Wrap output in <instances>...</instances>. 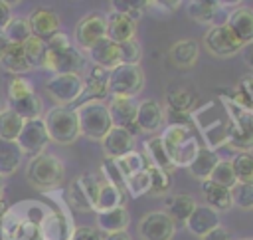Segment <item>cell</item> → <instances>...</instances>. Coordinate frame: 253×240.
Instances as JSON below:
<instances>
[{
  "instance_id": "7dc6e473",
  "label": "cell",
  "mask_w": 253,
  "mask_h": 240,
  "mask_svg": "<svg viewBox=\"0 0 253 240\" xmlns=\"http://www.w3.org/2000/svg\"><path fill=\"white\" fill-rule=\"evenodd\" d=\"M202 240H233L231 238V232L225 228V226H217V228H213L211 232H208L206 236H202Z\"/></svg>"
},
{
  "instance_id": "3957f363",
  "label": "cell",
  "mask_w": 253,
  "mask_h": 240,
  "mask_svg": "<svg viewBox=\"0 0 253 240\" xmlns=\"http://www.w3.org/2000/svg\"><path fill=\"white\" fill-rule=\"evenodd\" d=\"M75 115L79 121V133L95 141H101L113 127L105 101H85L75 109Z\"/></svg>"
},
{
  "instance_id": "5b68a950",
  "label": "cell",
  "mask_w": 253,
  "mask_h": 240,
  "mask_svg": "<svg viewBox=\"0 0 253 240\" xmlns=\"http://www.w3.org/2000/svg\"><path fill=\"white\" fill-rule=\"evenodd\" d=\"M144 87V71L140 65L119 63L109 71L107 89L111 97H126L132 99Z\"/></svg>"
},
{
  "instance_id": "9a60e30c",
  "label": "cell",
  "mask_w": 253,
  "mask_h": 240,
  "mask_svg": "<svg viewBox=\"0 0 253 240\" xmlns=\"http://www.w3.org/2000/svg\"><path fill=\"white\" fill-rule=\"evenodd\" d=\"M136 101L134 99H126V97H111L109 107V115H111V123L113 127H121L126 129L134 135V119H136Z\"/></svg>"
},
{
  "instance_id": "60d3db41",
  "label": "cell",
  "mask_w": 253,
  "mask_h": 240,
  "mask_svg": "<svg viewBox=\"0 0 253 240\" xmlns=\"http://www.w3.org/2000/svg\"><path fill=\"white\" fill-rule=\"evenodd\" d=\"M229 192H231V204L243 210H253V184L237 182L233 188H229Z\"/></svg>"
},
{
  "instance_id": "cb8c5ba5",
  "label": "cell",
  "mask_w": 253,
  "mask_h": 240,
  "mask_svg": "<svg viewBox=\"0 0 253 240\" xmlns=\"http://www.w3.org/2000/svg\"><path fill=\"white\" fill-rule=\"evenodd\" d=\"M221 2H211V0H192L186 4L188 16L196 22V24H211L215 26V16L221 10Z\"/></svg>"
},
{
  "instance_id": "4316f807",
  "label": "cell",
  "mask_w": 253,
  "mask_h": 240,
  "mask_svg": "<svg viewBox=\"0 0 253 240\" xmlns=\"http://www.w3.org/2000/svg\"><path fill=\"white\" fill-rule=\"evenodd\" d=\"M194 208H196V200L186 192L168 196V200H166V214L174 222H184L186 224V220H188V216L192 214Z\"/></svg>"
},
{
  "instance_id": "7c38bea8",
  "label": "cell",
  "mask_w": 253,
  "mask_h": 240,
  "mask_svg": "<svg viewBox=\"0 0 253 240\" xmlns=\"http://www.w3.org/2000/svg\"><path fill=\"white\" fill-rule=\"evenodd\" d=\"M28 24H30L32 36L42 42H47L51 36L59 32V16L49 8L32 10V14L28 16Z\"/></svg>"
},
{
  "instance_id": "4fadbf2b",
  "label": "cell",
  "mask_w": 253,
  "mask_h": 240,
  "mask_svg": "<svg viewBox=\"0 0 253 240\" xmlns=\"http://www.w3.org/2000/svg\"><path fill=\"white\" fill-rule=\"evenodd\" d=\"M166 121L164 109L156 99H144L136 105V119L134 125L138 131L144 133H156Z\"/></svg>"
},
{
  "instance_id": "277c9868",
  "label": "cell",
  "mask_w": 253,
  "mask_h": 240,
  "mask_svg": "<svg viewBox=\"0 0 253 240\" xmlns=\"http://www.w3.org/2000/svg\"><path fill=\"white\" fill-rule=\"evenodd\" d=\"M43 119L45 131L49 135V141H55L59 145H69L73 143L81 133H79V121L75 115V109L69 107H51Z\"/></svg>"
},
{
  "instance_id": "d6a6232c",
  "label": "cell",
  "mask_w": 253,
  "mask_h": 240,
  "mask_svg": "<svg viewBox=\"0 0 253 240\" xmlns=\"http://www.w3.org/2000/svg\"><path fill=\"white\" fill-rule=\"evenodd\" d=\"M2 34L8 38L10 44H18V46H22L28 38H32L28 18H24V16H12V20L6 24V28L2 30Z\"/></svg>"
},
{
  "instance_id": "603a6c76",
  "label": "cell",
  "mask_w": 253,
  "mask_h": 240,
  "mask_svg": "<svg viewBox=\"0 0 253 240\" xmlns=\"http://www.w3.org/2000/svg\"><path fill=\"white\" fill-rule=\"evenodd\" d=\"M217 161H219V155L213 149H210V147L204 145V147L198 149L194 161L188 165L190 175L194 179H198V180H208L210 175H211V171H213V167L217 165Z\"/></svg>"
},
{
  "instance_id": "e0dca14e",
  "label": "cell",
  "mask_w": 253,
  "mask_h": 240,
  "mask_svg": "<svg viewBox=\"0 0 253 240\" xmlns=\"http://www.w3.org/2000/svg\"><path fill=\"white\" fill-rule=\"evenodd\" d=\"M217 226H219V212H215L213 208H210L206 204H196V208L192 210V214L186 220V228L194 236H200V238Z\"/></svg>"
},
{
  "instance_id": "484cf974",
  "label": "cell",
  "mask_w": 253,
  "mask_h": 240,
  "mask_svg": "<svg viewBox=\"0 0 253 240\" xmlns=\"http://www.w3.org/2000/svg\"><path fill=\"white\" fill-rule=\"evenodd\" d=\"M144 155L148 157L150 167L162 169V171H166V173H172V171L176 169V167L172 165V161H170V157H168V153H166L164 145H162L160 135L150 137V139L144 143Z\"/></svg>"
},
{
  "instance_id": "f1b7e54d",
  "label": "cell",
  "mask_w": 253,
  "mask_h": 240,
  "mask_svg": "<svg viewBox=\"0 0 253 240\" xmlns=\"http://www.w3.org/2000/svg\"><path fill=\"white\" fill-rule=\"evenodd\" d=\"M22 151L16 145V141H2L0 139V177H8L18 171L22 163Z\"/></svg>"
},
{
  "instance_id": "b9f144b4",
  "label": "cell",
  "mask_w": 253,
  "mask_h": 240,
  "mask_svg": "<svg viewBox=\"0 0 253 240\" xmlns=\"http://www.w3.org/2000/svg\"><path fill=\"white\" fill-rule=\"evenodd\" d=\"M101 171H103V175H105V180L109 182V184H113L115 188H119L123 194L126 192L125 190V177H123V173H121V169L117 167V163H115V159H103V163H101Z\"/></svg>"
},
{
  "instance_id": "f907efd6",
  "label": "cell",
  "mask_w": 253,
  "mask_h": 240,
  "mask_svg": "<svg viewBox=\"0 0 253 240\" xmlns=\"http://www.w3.org/2000/svg\"><path fill=\"white\" fill-rule=\"evenodd\" d=\"M241 54H243V61H245V65L253 71V42L245 44V46L241 48Z\"/></svg>"
},
{
  "instance_id": "d590c367",
  "label": "cell",
  "mask_w": 253,
  "mask_h": 240,
  "mask_svg": "<svg viewBox=\"0 0 253 240\" xmlns=\"http://www.w3.org/2000/svg\"><path fill=\"white\" fill-rule=\"evenodd\" d=\"M208 180H211V182H215V184H219L223 188H233L237 184L235 175H233V169H231V163L227 159H221V157H219L217 165L213 167V171H211V175H210Z\"/></svg>"
},
{
  "instance_id": "9f6ffc18",
  "label": "cell",
  "mask_w": 253,
  "mask_h": 240,
  "mask_svg": "<svg viewBox=\"0 0 253 240\" xmlns=\"http://www.w3.org/2000/svg\"><path fill=\"white\" fill-rule=\"evenodd\" d=\"M2 109H4V103H2V101H0V111H2Z\"/></svg>"
},
{
  "instance_id": "681fc988",
  "label": "cell",
  "mask_w": 253,
  "mask_h": 240,
  "mask_svg": "<svg viewBox=\"0 0 253 240\" xmlns=\"http://www.w3.org/2000/svg\"><path fill=\"white\" fill-rule=\"evenodd\" d=\"M239 89L243 91V95L247 97V101H249V103H251V107H253V77H245V79L241 81Z\"/></svg>"
},
{
  "instance_id": "7402d4cb",
  "label": "cell",
  "mask_w": 253,
  "mask_h": 240,
  "mask_svg": "<svg viewBox=\"0 0 253 240\" xmlns=\"http://www.w3.org/2000/svg\"><path fill=\"white\" fill-rule=\"evenodd\" d=\"M198 56H200V46L196 40L184 38L170 46V60L174 65H178L182 69L192 67L198 61Z\"/></svg>"
},
{
  "instance_id": "f546056e",
  "label": "cell",
  "mask_w": 253,
  "mask_h": 240,
  "mask_svg": "<svg viewBox=\"0 0 253 240\" xmlns=\"http://www.w3.org/2000/svg\"><path fill=\"white\" fill-rule=\"evenodd\" d=\"M196 99H198V95H196L190 87H186V85L174 87V89H170V91L166 93L168 107H170V111H174V113H184V111L192 109V105L196 103Z\"/></svg>"
},
{
  "instance_id": "83f0119b",
  "label": "cell",
  "mask_w": 253,
  "mask_h": 240,
  "mask_svg": "<svg viewBox=\"0 0 253 240\" xmlns=\"http://www.w3.org/2000/svg\"><path fill=\"white\" fill-rule=\"evenodd\" d=\"M0 65L6 71L14 73V75H24V73H28L32 69L28 60H26V56H24V48L18 46V44H10L8 46V50L0 58Z\"/></svg>"
},
{
  "instance_id": "8992f818",
  "label": "cell",
  "mask_w": 253,
  "mask_h": 240,
  "mask_svg": "<svg viewBox=\"0 0 253 240\" xmlns=\"http://www.w3.org/2000/svg\"><path fill=\"white\" fill-rule=\"evenodd\" d=\"M47 95L57 103V107H67L69 103L81 99L83 95V77L77 73L53 75L45 81Z\"/></svg>"
},
{
  "instance_id": "836d02e7",
  "label": "cell",
  "mask_w": 253,
  "mask_h": 240,
  "mask_svg": "<svg viewBox=\"0 0 253 240\" xmlns=\"http://www.w3.org/2000/svg\"><path fill=\"white\" fill-rule=\"evenodd\" d=\"M229 163H231L237 182L253 184V155L251 153H237Z\"/></svg>"
},
{
  "instance_id": "f35d334b",
  "label": "cell",
  "mask_w": 253,
  "mask_h": 240,
  "mask_svg": "<svg viewBox=\"0 0 253 240\" xmlns=\"http://www.w3.org/2000/svg\"><path fill=\"white\" fill-rule=\"evenodd\" d=\"M67 194H69V202H71V206H73L75 210H79V212H93V204L89 202V198H87V194H85V190H83L79 179H75V180L69 184Z\"/></svg>"
},
{
  "instance_id": "ba28073f",
  "label": "cell",
  "mask_w": 253,
  "mask_h": 240,
  "mask_svg": "<svg viewBox=\"0 0 253 240\" xmlns=\"http://www.w3.org/2000/svg\"><path fill=\"white\" fill-rule=\"evenodd\" d=\"M176 234V222L162 210L146 212L138 220V236L142 240H172Z\"/></svg>"
},
{
  "instance_id": "7a4b0ae2",
  "label": "cell",
  "mask_w": 253,
  "mask_h": 240,
  "mask_svg": "<svg viewBox=\"0 0 253 240\" xmlns=\"http://www.w3.org/2000/svg\"><path fill=\"white\" fill-rule=\"evenodd\" d=\"M26 179L34 188H38L42 192H49L53 188H59L63 179H65L63 161L55 155L40 153V155L32 157V161L28 163Z\"/></svg>"
},
{
  "instance_id": "4dcf8cb0",
  "label": "cell",
  "mask_w": 253,
  "mask_h": 240,
  "mask_svg": "<svg viewBox=\"0 0 253 240\" xmlns=\"http://www.w3.org/2000/svg\"><path fill=\"white\" fill-rule=\"evenodd\" d=\"M24 127V119L18 117L12 109L4 107L0 111V139L2 141H16Z\"/></svg>"
},
{
  "instance_id": "74e56055",
  "label": "cell",
  "mask_w": 253,
  "mask_h": 240,
  "mask_svg": "<svg viewBox=\"0 0 253 240\" xmlns=\"http://www.w3.org/2000/svg\"><path fill=\"white\" fill-rule=\"evenodd\" d=\"M125 190H126L132 198L150 192V179H148L146 169L140 171V173H136V175H132V177H128V179L125 180Z\"/></svg>"
},
{
  "instance_id": "ab89813d",
  "label": "cell",
  "mask_w": 253,
  "mask_h": 240,
  "mask_svg": "<svg viewBox=\"0 0 253 240\" xmlns=\"http://www.w3.org/2000/svg\"><path fill=\"white\" fill-rule=\"evenodd\" d=\"M119 56H121V63L138 65V61L142 58V48H140L138 40L132 38V40H126V42L119 44Z\"/></svg>"
},
{
  "instance_id": "d6986e66",
  "label": "cell",
  "mask_w": 253,
  "mask_h": 240,
  "mask_svg": "<svg viewBox=\"0 0 253 240\" xmlns=\"http://www.w3.org/2000/svg\"><path fill=\"white\" fill-rule=\"evenodd\" d=\"M107 77H109V71L95 65V67L87 73V77H83V95H81V103H85V101H103V99L109 95Z\"/></svg>"
},
{
  "instance_id": "ffe728a7",
  "label": "cell",
  "mask_w": 253,
  "mask_h": 240,
  "mask_svg": "<svg viewBox=\"0 0 253 240\" xmlns=\"http://www.w3.org/2000/svg\"><path fill=\"white\" fill-rule=\"evenodd\" d=\"M95 220H97V230L105 232V234H113V232H123L126 230L128 222H130V216H128V210L125 206H117V208H111V210H101V212H95Z\"/></svg>"
},
{
  "instance_id": "c3c4849f",
  "label": "cell",
  "mask_w": 253,
  "mask_h": 240,
  "mask_svg": "<svg viewBox=\"0 0 253 240\" xmlns=\"http://www.w3.org/2000/svg\"><path fill=\"white\" fill-rule=\"evenodd\" d=\"M12 20V6L4 0H0V32L6 28V24Z\"/></svg>"
},
{
  "instance_id": "ee69618b",
  "label": "cell",
  "mask_w": 253,
  "mask_h": 240,
  "mask_svg": "<svg viewBox=\"0 0 253 240\" xmlns=\"http://www.w3.org/2000/svg\"><path fill=\"white\" fill-rule=\"evenodd\" d=\"M113 12H121L128 18H132L134 22H138V18L144 16L146 12V2H125V0H113L111 2Z\"/></svg>"
},
{
  "instance_id": "7bdbcfd3",
  "label": "cell",
  "mask_w": 253,
  "mask_h": 240,
  "mask_svg": "<svg viewBox=\"0 0 253 240\" xmlns=\"http://www.w3.org/2000/svg\"><path fill=\"white\" fill-rule=\"evenodd\" d=\"M148 179H150V192L152 194H164L170 188V173L156 169V167H146Z\"/></svg>"
},
{
  "instance_id": "30bf717a",
  "label": "cell",
  "mask_w": 253,
  "mask_h": 240,
  "mask_svg": "<svg viewBox=\"0 0 253 240\" xmlns=\"http://www.w3.org/2000/svg\"><path fill=\"white\" fill-rule=\"evenodd\" d=\"M105 38V16L99 12H91L83 16L73 32V40L77 44V50H91L99 40Z\"/></svg>"
},
{
  "instance_id": "f5cc1de1",
  "label": "cell",
  "mask_w": 253,
  "mask_h": 240,
  "mask_svg": "<svg viewBox=\"0 0 253 240\" xmlns=\"http://www.w3.org/2000/svg\"><path fill=\"white\" fill-rule=\"evenodd\" d=\"M8 46H10V42H8V38H6V36H4L2 32H0V58L4 56V52L8 50Z\"/></svg>"
},
{
  "instance_id": "6da1fadb",
  "label": "cell",
  "mask_w": 253,
  "mask_h": 240,
  "mask_svg": "<svg viewBox=\"0 0 253 240\" xmlns=\"http://www.w3.org/2000/svg\"><path fill=\"white\" fill-rule=\"evenodd\" d=\"M45 69L53 71V75H63V73H77L85 65V56L81 50H77L69 36L63 32H57L45 42Z\"/></svg>"
},
{
  "instance_id": "44dd1931",
  "label": "cell",
  "mask_w": 253,
  "mask_h": 240,
  "mask_svg": "<svg viewBox=\"0 0 253 240\" xmlns=\"http://www.w3.org/2000/svg\"><path fill=\"white\" fill-rule=\"evenodd\" d=\"M8 109H12L18 117H22L24 121H32V119H40L43 105L42 99L36 95V91L20 95V97H10L8 99Z\"/></svg>"
},
{
  "instance_id": "d4e9b609",
  "label": "cell",
  "mask_w": 253,
  "mask_h": 240,
  "mask_svg": "<svg viewBox=\"0 0 253 240\" xmlns=\"http://www.w3.org/2000/svg\"><path fill=\"white\" fill-rule=\"evenodd\" d=\"M202 192L206 196V206L213 208L215 212H221V210H227L233 206L229 188H223L211 180H202Z\"/></svg>"
},
{
  "instance_id": "2e32d148",
  "label": "cell",
  "mask_w": 253,
  "mask_h": 240,
  "mask_svg": "<svg viewBox=\"0 0 253 240\" xmlns=\"http://www.w3.org/2000/svg\"><path fill=\"white\" fill-rule=\"evenodd\" d=\"M225 26L243 46L253 42V8L247 6L233 8L225 18Z\"/></svg>"
},
{
  "instance_id": "f6af8a7d",
  "label": "cell",
  "mask_w": 253,
  "mask_h": 240,
  "mask_svg": "<svg viewBox=\"0 0 253 240\" xmlns=\"http://www.w3.org/2000/svg\"><path fill=\"white\" fill-rule=\"evenodd\" d=\"M77 179H79V182H81V186H83V190H85V194H87V198H89V202L93 204V210H95V202H97L101 179L97 175H93V173H85V175H81Z\"/></svg>"
},
{
  "instance_id": "ac0fdd59",
  "label": "cell",
  "mask_w": 253,
  "mask_h": 240,
  "mask_svg": "<svg viewBox=\"0 0 253 240\" xmlns=\"http://www.w3.org/2000/svg\"><path fill=\"white\" fill-rule=\"evenodd\" d=\"M87 56H89V60H91L97 67L107 69V71H111L113 67H117V65L121 63L119 44H115V42H111V40H107V38L99 40L91 50H87Z\"/></svg>"
},
{
  "instance_id": "8fae6325",
  "label": "cell",
  "mask_w": 253,
  "mask_h": 240,
  "mask_svg": "<svg viewBox=\"0 0 253 240\" xmlns=\"http://www.w3.org/2000/svg\"><path fill=\"white\" fill-rule=\"evenodd\" d=\"M101 145H103V151L107 155V159H121L128 153L134 151V145H136V139L130 131L126 129H121V127H111V131L101 139Z\"/></svg>"
},
{
  "instance_id": "bcb514c9",
  "label": "cell",
  "mask_w": 253,
  "mask_h": 240,
  "mask_svg": "<svg viewBox=\"0 0 253 240\" xmlns=\"http://www.w3.org/2000/svg\"><path fill=\"white\" fill-rule=\"evenodd\" d=\"M69 240H103V234L93 226H77L73 228Z\"/></svg>"
},
{
  "instance_id": "e575fe53",
  "label": "cell",
  "mask_w": 253,
  "mask_h": 240,
  "mask_svg": "<svg viewBox=\"0 0 253 240\" xmlns=\"http://www.w3.org/2000/svg\"><path fill=\"white\" fill-rule=\"evenodd\" d=\"M22 48H24V56H26V60H28V63H30L32 69L45 65V54H47L45 42H42V40H38V38L32 36V38H28L22 44Z\"/></svg>"
},
{
  "instance_id": "9c48e42d",
  "label": "cell",
  "mask_w": 253,
  "mask_h": 240,
  "mask_svg": "<svg viewBox=\"0 0 253 240\" xmlns=\"http://www.w3.org/2000/svg\"><path fill=\"white\" fill-rule=\"evenodd\" d=\"M49 143V135L45 131L43 119H32V121H24V127L16 139V145L20 147L22 155H40L43 153V149Z\"/></svg>"
},
{
  "instance_id": "816d5d0a",
  "label": "cell",
  "mask_w": 253,
  "mask_h": 240,
  "mask_svg": "<svg viewBox=\"0 0 253 240\" xmlns=\"http://www.w3.org/2000/svg\"><path fill=\"white\" fill-rule=\"evenodd\" d=\"M103 240H132V238H130V234H128L126 230H123V232L107 234V236H103Z\"/></svg>"
},
{
  "instance_id": "52a82bcc",
  "label": "cell",
  "mask_w": 253,
  "mask_h": 240,
  "mask_svg": "<svg viewBox=\"0 0 253 240\" xmlns=\"http://www.w3.org/2000/svg\"><path fill=\"white\" fill-rule=\"evenodd\" d=\"M202 40H204V48L215 58H231L243 48V44L227 30L225 24L210 26Z\"/></svg>"
},
{
  "instance_id": "5bb4252c",
  "label": "cell",
  "mask_w": 253,
  "mask_h": 240,
  "mask_svg": "<svg viewBox=\"0 0 253 240\" xmlns=\"http://www.w3.org/2000/svg\"><path fill=\"white\" fill-rule=\"evenodd\" d=\"M136 34V22L121 12H109L105 16V38L115 42V44H123L126 40H132Z\"/></svg>"
},
{
  "instance_id": "db71d44e",
  "label": "cell",
  "mask_w": 253,
  "mask_h": 240,
  "mask_svg": "<svg viewBox=\"0 0 253 240\" xmlns=\"http://www.w3.org/2000/svg\"><path fill=\"white\" fill-rule=\"evenodd\" d=\"M6 212V200L4 198H0V216Z\"/></svg>"
},
{
  "instance_id": "8d00e7d4",
  "label": "cell",
  "mask_w": 253,
  "mask_h": 240,
  "mask_svg": "<svg viewBox=\"0 0 253 240\" xmlns=\"http://www.w3.org/2000/svg\"><path fill=\"white\" fill-rule=\"evenodd\" d=\"M115 163H117V167L121 169L125 180H126L128 177H132V175H136V173H140V171L146 169V161H144V157H142L138 151H132V153L125 155V157L117 159Z\"/></svg>"
},
{
  "instance_id": "11a10c76",
  "label": "cell",
  "mask_w": 253,
  "mask_h": 240,
  "mask_svg": "<svg viewBox=\"0 0 253 240\" xmlns=\"http://www.w3.org/2000/svg\"><path fill=\"white\" fill-rule=\"evenodd\" d=\"M2 192H4V179L0 177V198H2Z\"/></svg>"
},
{
  "instance_id": "6f0895ef",
  "label": "cell",
  "mask_w": 253,
  "mask_h": 240,
  "mask_svg": "<svg viewBox=\"0 0 253 240\" xmlns=\"http://www.w3.org/2000/svg\"><path fill=\"white\" fill-rule=\"evenodd\" d=\"M241 240H253V238H241Z\"/></svg>"
},
{
  "instance_id": "1f68e13d",
  "label": "cell",
  "mask_w": 253,
  "mask_h": 240,
  "mask_svg": "<svg viewBox=\"0 0 253 240\" xmlns=\"http://www.w3.org/2000/svg\"><path fill=\"white\" fill-rule=\"evenodd\" d=\"M117 206H123V192L119 188H115L113 184H109L107 180H101L97 202H95V212L111 210V208H117Z\"/></svg>"
}]
</instances>
